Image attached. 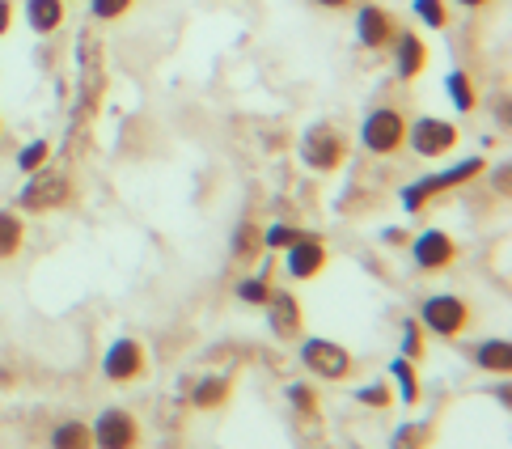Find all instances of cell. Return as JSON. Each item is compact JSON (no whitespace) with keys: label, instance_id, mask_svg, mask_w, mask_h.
<instances>
[{"label":"cell","instance_id":"obj_1","mask_svg":"<svg viewBox=\"0 0 512 449\" xmlns=\"http://www.w3.org/2000/svg\"><path fill=\"white\" fill-rule=\"evenodd\" d=\"M483 170H487V161H483V157H470V161H457V166L445 170V174L419 178V183H411L407 191H402V208H407V212L428 208L432 195H441V191H449V187H462V183H470V178H479Z\"/></svg>","mask_w":512,"mask_h":449},{"label":"cell","instance_id":"obj_2","mask_svg":"<svg viewBox=\"0 0 512 449\" xmlns=\"http://www.w3.org/2000/svg\"><path fill=\"white\" fill-rule=\"evenodd\" d=\"M419 322H424V331L441 335V339H457L466 327H470V305L453 293H436L419 305Z\"/></svg>","mask_w":512,"mask_h":449},{"label":"cell","instance_id":"obj_3","mask_svg":"<svg viewBox=\"0 0 512 449\" xmlns=\"http://www.w3.org/2000/svg\"><path fill=\"white\" fill-rule=\"evenodd\" d=\"M360 140H364L369 153L390 157V153H398L402 145H407V119H402L398 111H390V106H377V111L364 115Z\"/></svg>","mask_w":512,"mask_h":449},{"label":"cell","instance_id":"obj_4","mask_svg":"<svg viewBox=\"0 0 512 449\" xmlns=\"http://www.w3.org/2000/svg\"><path fill=\"white\" fill-rule=\"evenodd\" d=\"M89 433H94L98 449H140V424L132 411H123V407H106L102 416L89 424Z\"/></svg>","mask_w":512,"mask_h":449},{"label":"cell","instance_id":"obj_5","mask_svg":"<svg viewBox=\"0 0 512 449\" xmlns=\"http://www.w3.org/2000/svg\"><path fill=\"white\" fill-rule=\"evenodd\" d=\"M72 200V183L64 174H43V170H34L30 174V183L22 187V195H17V204H22L26 212H56Z\"/></svg>","mask_w":512,"mask_h":449},{"label":"cell","instance_id":"obj_6","mask_svg":"<svg viewBox=\"0 0 512 449\" xmlns=\"http://www.w3.org/2000/svg\"><path fill=\"white\" fill-rule=\"evenodd\" d=\"M301 361L314 377H326V382H343L352 373V352L339 348L335 339H305L301 344Z\"/></svg>","mask_w":512,"mask_h":449},{"label":"cell","instance_id":"obj_7","mask_svg":"<svg viewBox=\"0 0 512 449\" xmlns=\"http://www.w3.org/2000/svg\"><path fill=\"white\" fill-rule=\"evenodd\" d=\"M144 369H149V356H144V344L132 339V335L115 339V344L106 348V356H102V373L111 377V382H119V386L144 377Z\"/></svg>","mask_w":512,"mask_h":449},{"label":"cell","instance_id":"obj_8","mask_svg":"<svg viewBox=\"0 0 512 449\" xmlns=\"http://www.w3.org/2000/svg\"><path fill=\"white\" fill-rule=\"evenodd\" d=\"M407 140H411V149H415L419 157H445V153L457 145V128H453L449 119L424 115V119L407 123Z\"/></svg>","mask_w":512,"mask_h":449},{"label":"cell","instance_id":"obj_9","mask_svg":"<svg viewBox=\"0 0 512 449\" xmlns=\"http://www.w3.org/2000/svg\"><path fill=\"white\" fill-rule=\"evenodd\" d=\"M301 157L309 161L314 170H322V174H331V170H339L343 166V157H347V140L335 132V128H314V132H305V140H301Z\"/></svg>","mask_w":512,"mask_h":449},{"label":"cell","instance_id":"obj_10","mask_svg":"<svg viewBox=\"0 0 512 449\" xmlns=\"http://www.w3.org/2000/svg\"><path fill=\"white\" fill-rule=\"evenodd\" d=\"M411 259H415L419 272H445V267H453V259H457V242L445 229H428L415 238Z\"/></svg>","mask_w":512,"mask_h":449},{"label":"cell","instance_id":"obj_11","mask_svg":"<svg viewBox=\"0 0 512 449\" xmlns=\"http://www.w3.org/2000/svg\"><path fill=\"white\" fill-rule=\"evenodd\" d=\"M322 267H326L322 238H314V233H301V238L288 246V276L292 280H314Z\"/></svg>","mask_w":512,"mask_h":449},{"label":"cell","instance_id":"obj_12","mask_svg":"<svg viewBox=\"0 0 512 449\" xmlns=\"http://www.w3.org/2000/svg\"><path fill=\"white\" fill-rule=\"evenodd\" d=\"M267 318H271V331H276L280 339H301V331H305V310L292 293H271L267 297Z\"/></svg>","mask_w":512,"mask_h":449},{"label":"cell","instance_id":"obj_13","mask_svg":"<svg viewBox=\"0 0 512 449\" xmlns=\"http://www.w3.org/2000/svg\"><path fill=\"white\" fill-rule=\"evenodd\" d=\"M356 34H360V43H364V47L381 51V47H390V43H394L398 26H394V17L381 9V5H364V9L356 13Z\"/></svg>","mask_w":512,"mask_h":449},{"label":"cell","instance_id":"obj_14","mask_svg":"<svg viewBox=\"0 0 512 449\" xmlns=\"http://www.w3.org/2000/svg\"><path fill=\"white\" fill-rule=\"evenodd\" d=\"M390 47H394V60H398V77H402V81H415V77L428 68V47H424V39H419V34L398 30Z\"/></svg>","mask_w":512,"mask_h":449},{"label":"cell","instance_id":"obj_15","mask_svg":"<svg viewBox=\"0 0 512 449\" xmlns=\"http://www.w3.org/2000/svg\"><path fill=\"white\" fill-rule=\"evenodd\" d=\"M474 365L483 373H512V344L508 339H483L474 348Z\"/></svg>","mask_w":512,"mask_h":449},{"label":"cell","instance_id":"obj_16","mask_svg":"<svg viewBox=\"0 0 512 449\" xmlns=\"http://www.w3.org/2000/svg\"><path fill=\"white\" fill-rule=\"evenodd\" d=\"M26 22L34 34H51L64 22V0H26Z\"/></svg>","mask_w":512,"mask_h":449},{"label":"cell","instance_id":"obj_17","mask_svg":"<svg viewBox=\"0 0 512 449\" xmlns=\"http://www.w3.org/2000/svg\"><path fill=\"white\" fill-rule=\"evenodd\" d=\"M229 394H233V377H199L191 390V403L199 411H212V407H221Z\"/></svg>","mask_w":512,"mask_h":449},{"label":"cell","instance_id":"obj_18","mask_svg":"<svg viewBox=\"0 0 512 449\" xmlns=\"http://www.w3.org/2000/svg\"><path fill=\"white\" fill-rule=\"evenodd\" d=\"M51 449H94V433H89V424H81V420H64V424H56V433H51Z\"/></svg>","mask_w":512,"mask_h":449},{"label":"cell","instance_id":"obj_19","mask_svg":"<svg viewBox=\"0 0 512 449\" xmlns=\"http://www.w3.org/2000/svg\"><path fill=\"white\" fill-rule=\"evenodd\" d=\"M22 238H26V225L17 212H5L0 208V259H13L22 250Z\"/></svg>","mask_w":512,"mask_h":449},{"label":"cell","instance_id":"obj_20","mask_svg":"<svg viewBox=\"0 0 512 449\" xmlns=\"http://www.w3.org/2000/svg\"><path fill=\"white\" fill-rule=\"evenodd\" d=\"M445 89H449V98H453V106H457L462 115H470V111H474V102H479V98H474V85H470V77L462 73V68L445 77Z\"/></svg>","mask_w":512,"mask_h":449},{"label":"cell","instance_id":"obj_21","mask_svg":"<svg viewBox=\"0 0 512 449\" xmlns=\"http://www.w3.org/2000/svg\"><path fill=\"white\" fill-rule=\"evenodd\" d=\"M390 373H394V382H398V394L407 403H419V377H415V365L407 361V356H398V361L390 365Z\"/></svg>","mask_w":512,"mask_h":449},{"label":"cell","instance_id":"obj_22","mask_svg":"<svg viewBox=\"0 0 512 449\" xmlns=\"http://www.w3.org/2000/svg\"><path fill=\"white\" fill-rule=\"evenodd\" d=\"M415 17L432 30H445L449 26V5L445 0H415Z\"/></svg>","mask_w":512,"mask_h":449},{"label":"cell","instance_id":"obj_23","mask_svg":"<svg viewBox=\"0 0 512 449\" xmlns=\"http://www.w3.org/2000/svg\"><path fill=\"white\" fill-rule=\"evenodd\" d=\"M47 157H51V145H47V140H34V145H26L22 153H17V170L34 174V170L47 166Z\"/></svg>","mask_w":512,"mask_h":449},{"label":"cell","instance_id":"obj_24","mask_svg":"<svg viewBox=\"0 0 512 449\" xmlns=\"http://www.w3.org/2000/svg\"><path fill=\"white\" fill-rule=\"evenodd\" d=\"M297 238H301V229H297V225H271V229L259 233V242H263L267 250H288Z\"/></svg>","mask_w":512,"mask_h":449},{"label":"cell","instance_id":"obj_25","mask_svg":"<svg viewBox=\"0 0 512 449\" xmlns=\"http://www.w3.org/2000/svg\"><path fill=\"white\" fill-rule=\"evenodd\" d=\"M402 356H407V361H419V356H424V327H419V322H402Z\"/></svg>","mask_w":512,"mask_h":449},{"label":"cell","instance_id":"obj_26","mask_svg":"<svg viewBox=\"0 0 512 449\" xmlns=\"http://www.w3.org/2000/svg\"><path fill=\"white\" fill-rule=\"evenodd\" d=\"M237 297H242L246 305H267V297H271V284H267V276L242 280V284H237Z\"/></svg>","mask_w":512,"mask_h":449},{"label":"cell","instance_id":"obj_27","mask_svg":"<svg viewBox=\"0 0 512 449\" xmlns=\"http://www.w3.org/2000/svg\"><path fill=\"white\" fill-rule=\"evenodd\" d=\"M288 399H292V407H297V411H305V416H318V394H314V386L292 382L288 386Z\"/></svg>","mask_w":512,"mask_h":449},{"label":"cell","instance_id":"obj_28","mask_svg":"<svg viewBox=\"0 0 512 449\" xmlns=\"http://www.w3.org/2000/svg\"><path fill=\"white\" fill-rule=\"evenodd\" d=\"M132 5H136V0H89V9H94L98 22H115V17H123Z\"/></svg>","mask_w":512,"mask_h":449},{"label":"cell","instance_id":"obj_29","mask_svg":"<svg viewBox=\"0 0 512 449\" xmlns=\"http://www.w3.org/2000/svg\"><path fill=\"white\" fill-rule=\"evenodd\" d=\"M356 399L364 403V407H390L394 403V394H390V386H364V390H356Z\"/></svg>","mask_w":512,"mask_h":449},{"label":"cell","instance_id":"obj_30","mask_svg":"<svg viewBox=\"0 0 512 449\" xmlns=\"http://www.w3.org/2000/svg\"><path fill=\"white\" fill-rule=\"evenodd\" d=\"M254 246H259V229H254V225H242L233 233V250H237V255H250Z\"/></svg>","mask_w":512,"mask_h":449},{"label":"cell","instance_id":"obj_31","mask_svg":"<svg viewBox=\"0 0 512 449\" xmlns=\"http://www.w3.org/2000/svg\"><path fill=\"white\" fill-rule=\"evenodd\" d=\"M424 441H428L424 428H398L394 433V449H419Z\"/></svg>","mask_w":512,"mask_h":449},{"label":"cell","instance_id":"obj_32","mask_svg":"<svg viewBox=\"0 0 512 449\" xmlns=\"http://www.w3.org/2000/svg\"><path fill=\"white\" fill-rule=\"evenodd\" d=\"M9 26H13V5L0 0V34H9Z\"/></svg>","mask_w":512,"mask_h":449},{"label":"cell","instance_id":"obj_33","mask_svg":"<svg viewBox=\"0 0 512 449\" xmlns=\"http://www.w3.org/2000/svg\"><path fill=\"white\" fill-rule=\"evenodd\" d=\"M314 5H322V9H347L352 0H314Z\"/></svg>","mask_w":512,"mask_h":449},{"label":"cell","instance_id":"obj_34","mask_svg":"<svg viewBox=\"0 0 512 449\" xmlns=\"http://www.w3.org/2000/svg\"><path fill=\"white\" fill-rule=\"evenodd\" d=\"M457 5H466V9H483V5H491V0H457Z\"/></svg>","mask_w":512,"mask_h":449}]
</instances>
